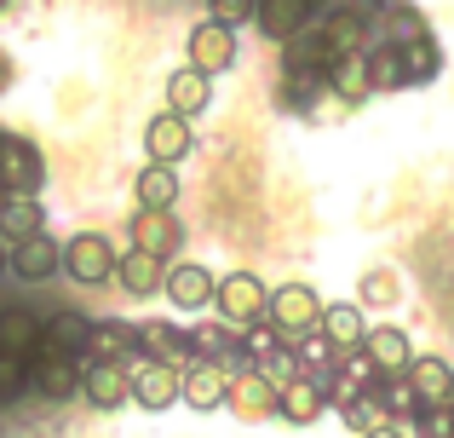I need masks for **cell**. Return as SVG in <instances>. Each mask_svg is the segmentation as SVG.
I'll return each mask as SVG.
<instances>
[{
  "instance_id": "cell-1",
  "label": "cell",
  "mask_w": 454,
  "mask_h": 438,
  "mask_svg": "<svg viewBox=\"0 0 454 438\" xmlns=\"http://www.w3.org/2000/svg\"><path fill=\"white\" fill-rule=\"evenodd\" d=\"M265 306H270V289L254 277V271H231V277H219V289H213V312H219L231 329L259 323Z\"/></svg>"
},
{
  "instance_id": "cell-2",
  "label": "cell",
  "mask_w": 454,
  "mask_h": 438,
  "mask_svg": "<svg viewBox=\"0 0 454 438\" xmlns=\"http://www.w3.org/2000/svg\"><path fill=\"white\" fill-rule=\"evenodd\" d=\"M265 317H270V323H277L288 340H300V335H310V329H322V294L310 289V283H282V289L270 294Z\"/></svg>"
},
{
  "instance_id": "cell-3",
  "label": "cell",
  "mask_w": 454,
  "mask_h": 438,
  "mask_svg": "<svg viewBox=\"0 0 454 438\" xmlns=\"http://www.w3.org/2000/svg\"><path fill=\"white\" fill-rule=\"evenodd\" d=\"M115 243L104 231H81V236H69L64 243V271L75 283H87V289H98V283H110L115 277Z\"/></svg>"
},
{
  "instance_id": "cell-4",
  "label": "cell",
  "mask_w": 454,
  "mask_h": 438,
  "mask_svg": "<svg viewBox=\"0 0 454 438\" xmlns=\"http://www.w3.org/2000/svg\"><path fill=\"white\" fill-rule=\"evenodd\" d=\"M29 386L41 398H75V386H81V358H69V352H58V346H35L29 352Z\"/></svg>"
},
{
  "instance_id": "cell-5",
  "label": "cell",
  "mask_w": 454,
  "mask_h": 438,
  "mask_svg": "<svg viewBox=\"0 0 454 438\" xmlns=\"http://www.w3.org/2000/svg\"><path fill=\"white\" fill-rule=\"evenodd\" d=\"M178 375L184 370H173L161 358H138V363H127V393L145 410H173L178 404Z\"/></svg>"
},
{
  "instance_id": "cell-6",
  "label": "cell",
  "mask_w": 454,
  "mask_h": 438,
  "mask_svg": "<svg viewBox=\"0 0 454 438\" xmlns=\"http://www.w3.org/2000/svg\"><path fill=\"white\" fill-rule=\"evenodd\" d=\"M190 64L207 69V76L236 69V29H231V23H219V18L196 23V29H190Z\"/></svg>"
},
{
  "instance_id": "cell-7",
  "label": "cell",
  "mask_w": 454,
  "mask_h": 438,
  "mask_svg": "<svg viewBox=\"0 0 454 438\" xmlns=\"http://www.w3.org/2000/svg\"><path fill=\"white\" fill-rule=\"evenodd\" d=\"M224 393H231V370L224 363L196 358L178 375V404H190V410H224Z\"/></svg>"
},
{
  "instance_id": "cell-8",
  "label": "cell",
  "mask_w": 454,
  "mask_h": 438,
  "mask_svg": "<svg viewBox=\"0 0 454 438\" xmlns=\"http://www.w3.org/2000/svg\"><path fill=\"white\" fill-rule=\"evenodd\" d=\"M0 179H6L12 196H35V191L46 185L41 150H35L29 139H6V145H0Z\"/></svg>"
},
{
  "instance_id": "cell-9",
  "label": "cell",
  "mask_w": 454,
  "mask_h": 438,
  "mask_svg": "<svg viewBox=\"0 0 454 438\" xmlns=\"http://www.w3.org/2000/svg\"><path fill=\"white\" fill-rule=\"evenodd\" d=\"M190 145H196V133H190V115H178V110H161V115H150L145 122V150H150V162H184L190 156Z\"/></svg>"
},
{
  "instance_id": "cell-10",
  "label": "cell",
  "mask_w": 454,
  "mask_h": 438,
  "mask_svg": "<svg viewBox=\"0 0 454 438\" xmlns=\"http://www.w3.org/2000/svg\"><path fill=\"white\" fill-rule=\"evenodd\" d=\"M190 340H196V358H207V363H224L231 375L254 363V352H247L242 329H231L224 317H219V323H201V329H190Z\"/></svg>"
},
{
  "instance_id": "cell-11",
  "label": "cell",
  "mask_w": 454,
  "mask_h": 438,
  "mask_svg": "<svg viewBox=\"0 0 454 438\" xmlns=\"http://www.w3.org/2000/svg\"><path fill=\"white\" fill-rule=\"evenodd\" d=\"M213 289H219V277H213L207 266H167V283H161V294L178 306V312H207L213 306Z\"/></svg>"
},
{
  "instance_id": "cell-12",
  "label": "cell",
  "mask_w": 454,
  "mask_h": 438,
  "mask_svg": "<svg viewBox=\"0 0 454 438\" xmlns=\"http://www.w3.org/2000/svg\"><path fill=\"white\" fill-rule=\"evenodd\" d=\"M75 393L87 398L92 410H121V404H133V393H127V370H121V363H98V358L81 363V386H75Z\"/></svg>"
},
{
  "instance_id": "cell-13",
  "label": "cell",
  "mask_w": 454,
  "mask_h": 438,
  "mask_svg": "<svg viewBox=\"0 0 454 438\" xmlns=\"http://www.w3.org/2000/svg\"><path fill=\"white\" fill-rule=\"evenodd\" d=\"M224 410H236L242 421H270L277 416V386H270L259 370H236L231 393H224Z\"/></svg>"
},
{
  "instance_id": "cell-14",
  "label": "cell",
  "mask_w": 454,
  "mask_h": 438,
  "mask_svg": "<svg viewBox=\"0 0 454 438\" xmlns=\"http://www.w3.org/2000/svg\"><path fill=\"white\" fill-rule=\"evenodd\" d=\"M322 410H328V386H322L317 375H305V370L277 393V416H282V421H294V427H310Z\"/></svg>"
},
{
  "instance_id": "cell-15",
  "label": "cell",
  "mask_w": 454,
  "mask_h": 438,
  "mask_svg": "<svg viewBox=\"0 0 454 438\" xmlns=\"http://www.w3.org/2000/svg\"><path fill=\"white\" fill-rule=\"evenodd\" d=\"M12 271H18L23 283H46L52 271H64V243H52L46 231L23 236V243H12Z\"/></svg>"
},
{
  "instance_id": "cell-16",
  "label": "cell",
  "mask_w": 454,
  "mask_h": 438,
  "mask_svg": "<svg viewBox=\"0 0 454 438\" xmlns=\"http://www.w3.org/2000/svg\"><path fill=\"white\" fill-rule=\"evenodd\" d=\"M87 358H98V363H138L145 358V329H133V323H92V346H87Z\"/></svg>"
},
{
  "instance_id": "cell-17",
  "label": "cell",
  "mask_w": 454,
  "mask_h": 438,
  "mask_svg": "<svg viewBox=\"0 0 454 438\" xmlns=\"http://www.w3.org/2000/svg\"><path fill=\"white\" fill-rule=\"evenodd\" d=\"M115 283H121L133 300H150V294H161V283H167V259L150 254V248H133V254L115 259Z\"/></svg>"
},
{
  "instance_id": "cell-18",
  "label": "cell",
  "mask_w": 454,
  "mask_h": 438,
  "mask_svg": "<svg viewBox=\"0 0 454 438\" xmlns=\"http://www.w3.org/2000/svg\"><path fill=\"white\" fill-rule=\"evenodd\" d=\"M310 0H259L254 6V23H259V35H270V41H288V35H300L305 23H310Z\"/></svg>"
},
{
  "instance_id": "cell-19",
  "label": "cell",
  "mask_w": 454,
  "mask_h": 438,
  "mask_svg": "<svg viewBox=\"0 0 454 438\" xmlns=\"http://www.w3.org/2000/svg\"><path fill=\"white\" fill-rule=\"evenodd\" d=\"M403 381H409V393L420 398V404H449V393H454V370H449V358H409Z\"/></svg>"
},
{
  "instance_id": "cell-20",
  "label": "cell",
  "mask_w": 454,
  "mask_h": 438,
  "mask_svg": "<svg viewBox=\"0 0 454 438\" xmlns=\"http://www.w3.org/2000/svg\"><path fill=\"white\" fill-rule=\"evenodd\" d=\"M207 104H213V76H207V69L184 64L173 81H167V110H178V115H190V122H196Z\"/></svg>"
},
{
  "instance_id": "cell-21",
  "label": "cell",
  "mask_w": 454,
  "mask_h": 438,
  "mask_svg": "<svg viewBox=\"0 0 454 438\" xmlns=\"http://www.w3.org/2000/svg\"><path fill=\"white\" fill-rule=\"evenodd\" d=\"M363 352L374 358V370H380V375H403V370H409V358H414L409 335H403L397 323H380V329H368V335H363Z\"/></svg>"
},
{
  "instance_id": "cell-22",
  "label": "cell",
  "mask_w": 454,
  "mask_h": 438,
  "mask_svg": "<svg viewBox=\"0 0 454 438\" xmlns=\"http://www.w3.org/2000/svg\"><path fill=\"white\" fill-rule=\"evenodd\" d=\"M145 358L190 370V363H196V340H190V329H178V323H145Z\"/></svg>"
},
{
  "instance_id": "cell-23",
  "label": "cell",
  "mask_w": 454,
  "mask_h": 438,
  "mask_svg": "<svg viewBox=\"0 0 454 438\" xmlns=\"http://www.w3.org/2000/svg\"><path fill=\"white\" fill-rule=\"evenodd\" d=\"M133 248H150V254L173 259V254H178V219L167 214V208H138V219H133Z\"/></svg>"
},
{
  "instance_id": "cell-24",
  "label": "cell",
  "mask_w": 454,
  "mask_h": 438,
  "mask_svg": "<svg viewBox=\"0 0 454 438\" xmlns=\"http://www.w3.org/2000/svg\"><path fill=\"white\" fill-rule=\"evenodd\" d=\"M41 346H58V352H69V358H87V346H92V317L52 312V323H41Z\"/></svg>"
},
{
  "instance_id": "cell-25",
  "label": "cell",
  "mask_w": 454,
  "mask_h": 438,
  "mask_svg": "<svg viewBox=\"0 0 454 438\" xmlns=\"http://www.w3.org/2000/svg\"><path fill=\"white\" fill-rule=\"evenodd\" d=\"M368 29H380L386 41H397V46H409V41H420V35H432L426 29V18L414 6H403V0H380V12L368 18Z\"/></svg>"
},
{
  "instance_id": "cell-26",
  "label": "cell",
  "mask_w": 454,
  "mask_h": 438,
  "mask_svg": "<svg viewBox=\"0 0 454 438\" xmlns=\"http://www.w3.org/2000/svg\"><path fill=\"white\" fill-rule=\"evenodd\" d=\"M322 335H328L340 352L363 346V335H368V317H363V306H351V300H340V306H322Z\"/></svg>"
},
{
  "instance_id": "cell-27",
  "label": "cell",
  "mask_w": 454,
  "mask_h": 438,
  "mask_svg": "<svg viewBox=\"0 0 454 438\" xmlns=\"http://www.w3.org/2000/svg\"><path fill=\"white\" fill-rule=\"evenodd\" d=\"M328 87L340 92L345 104H363L368 92H374V87H368V52H340V58H333V64H328Z\"/></svg>"
},
{
  "instance_id": "cell-28",
  "label": "cell",
  "mask_w": 454,
  "mask_h": 438,
  "mask_svg": "<svg viewBox=\"0 0 454 438\" xmlns=\"http://www.w3.org/2000/svg\"><path fill=\"white\" fill-rule=\"evenodd\" d=\"M368 87H374V92H397V87H409V69H403V46H397V41L368 46Z\"/></svg>"
},
{
  "instance_id": "cell-29",
  "label": "cell",
  "mask_w": 454,
  "mask_h": 438,
  "mask_svg": "<svg viewBox=\"0 0 454 438\" xmlns=\"http://www.w3.org/2000/svg\"><path fill=\"white\" fill-rule=\"evenodd\" d=\"M41 346V317L29 306H6L0 312V352H35Z\"/></svg>"
},
{
  "instance_id": "cell-30",
  "label": "cell",
  "mask_w": 454,
  "mask_h": 438,
  "mask_svg": "<svg viewBox=\"0 0 454 438\" xmlns=\"http://www.w3.org/2000/svg\"><path fill=\"white\" fill-rule=\"evenodd\" d=\"M133 196H138V208H173L178 203V173L167 168V162H150L133 179Z\"/></svg>"
},
{
  "instance_id": "cell-31",
  "label": "cell",
  "mask_w": 454,
  "mask_h": 438,
  "mask_svg": "<svg viewBox=\"0 0 454 438\" xmlns=\"http://www.w3.org/2000/svg\"><path fill=\"white\" fill-rule=\"evenodd\" d=\"M46 231V208L35 196H6V214H0V236L6 243H23V236Z\"/></svg>"
},
{
  "instance_id": "cell-32",
  "label": "cell",
  "mask_w": 454,
  "mask_h": 438,
  "mask_svg": "<svg viewBox=\"0 0 454 438\" xmlns=\"http://www.w3.org/2000/svg\"><path fill=\"white\" fill-rule=\"evenodd\" d=\"M403 69H409V87H426V81H432L437 69H443V52H437L432 35H420V41L403 46Z\"/></svg>"
},
{
  "instance_id": "cell-33",
  "label": "cell",
  "mask_w": 454,
  "mask_h": 438,
  "mask_svg": "<svg viewBox=\"0 0 454 438\" xmlns=\"http://www.w3.org/2000/svg\"><path fill=\"white\" fill-rule=\"evenodd\" d=\"M333 410L345 416V427H351V433H374L380 421H391V416H386V404H380L374 393H351L345 404H333Z\"/></svg>"
},
{
  "instance_id": "cell-34",
  "label": "cell",
  "mask_w": 454,
  "mask_h": 438,
  "mask_svg": "<svg viewBox=\"0 0 454 438\" xmlns=\"http://www.w3.org/2000/svg\"><path fill=\"white\" fill-rule=\"evenodd\" d=\"M23 386H29V352H0V404H12Z\"/></svg>"
},
{
  "instance_id": "cell-35",
  "label": "cell",
  "mask_w": 454,
  "mask_h": 438,
  "mask_svg": "<svg viewBox=\"0 0 454 438\" xmlns=\"http://www.w3.org/2000/svg\"><path fill=\"white\" fill-rule=\"evenodd\" d=\"M414 427H420V438H454V404H420Z\"/></svg>"
},
{
  "instance_id": "cell-36",
  "label": "cell",
  "mask_w": 454,
  "mask_h": 438,
  "mask_svg": "<svg viewBox=\"0 0 454 438\" xmlns=\"http://www.w3.org/2000/svg\"><path fill=\"white\" fill-rule=\"evenodd\" d=\"M254 6H259V0H207V18L242 29V23H254Z\"/></svg>"
},
{
  "instance_id": "cell-37",
  "label": "cell",
  "mask_w": 454,
  "mask_h": 438,
  "mask_svg": "<svg viewBox=\"0 0 454 438\" xmlns=\"http://www.w3.org/2000/svg\"><path fill=\"white\" fill-rule=\"evenodd\" d=\"M363 300H368V306L397 300V277H391V271H368V277H363Z\"/></svg>"
},
{
  "instance_id": "cell-38",
  "label": "cell",
  "mask_w": 454,
  "mask_h": 438,
  "mask_svg": "<svg viewBox=\"0 0 454 438\" xmlns=\"http://www.w3.org/2000/svg\"><path fill=\"white\" fill-rule=\"evenodd\" d=\"M363 438H403V427H397V421H380V427L363 433Z\"/></svg>"
},
{
  "instance_id": "cell-39",
  "label": "cell",
  "mask_w": 454,
  "mask_h": 438,
  "mask_svg": "<svg viewBox=\"0 0 454 438\" xmlns=\"http://www.w3.org/2000/svg\"><path fill=\"white\" fill-rule=\"evenodd\" d=\"M6 271H12V243L0 236V277H6Z\"/></svg>"
},
{
  "instance_id": "cell-40",
  "label": "cell",
  "mask_w": 454,
  "mask_h": 438,
  "mask_svg": "<svg viewBox=\"0 0 454 438\" xmlns=\"http://www.w3.org/2000/svg\"><path fill=\"white\" fill-rule=\"evenodd\" d=\"M0 87H12V64H6V58H0Z\"/></svg>"
},
{
  "instance_id": "cell-41",
  "label": "cell",
  "mask_w": 454,
  "mask_h": 438,
  "mask_svg": "<svg viewBox=\"0 0 454 438\" xmlns=\"http://www.w3.org/2000/svg\"><path fill=\"white\" fill-rule=\"evenodd\" d=\"M6 196H12V191H6V179H0V214H6Z\"/></svg>"
},
{
  "instance_id": "cell-42",
  "label": "cell",
  "mask_w": 454,
  "mask_h": 438,
  "mask_svg": "<svg viewBox=\"0 0 454 438\" xmlns=\"http://www.w3.org/2000/svg\"><path fill=\"white\" fill-rule=\"evenodd\" d=\"M0 145H6V127H0Z\"/></svg>"
},
{
  "instance_id": "cell-43",
  "label": "cell",
  "mask_w": 454,
  "mask_h": 438,
  "mask_svg": "<svg viewBox=\"0 0 454 438\" xmlns=\"http://www.w3.org/2000/svg\"><path fill=\"white\" fill-rule=\"evenodd\" d=\"M6 6H12V0H0V12H6Z\"/></svg>"
},
{
  "instance_id": "cell-44",
  "label": "cell",
  "mask_w": 454,
  "mask_h": 438,
  "mask_svg": "<svg viewBox=\"0 0 454 438\" xmlns=\"http://www.w3.org/2000/svg\"><path fill=\"white\" fill-rule=\"evenodd\" d=\"M449 404H454V393H449Z\"/></svg>"
}]
</instances>
